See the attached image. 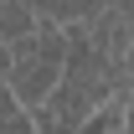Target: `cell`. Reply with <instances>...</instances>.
I'll return each instance as SVG.
<instances>
[{
    "mask_svg": "<svg viewBox=\"0 0 134 134\" xmlns=\"http://www.w3.org/2000/svg\"><path fill=\"white\" fill-rule=\"evenodd\" d=\"M67 57H72V36L57 21H41L36 36L10 47V98L26 108H47L67 77Z\"/></svg>",
    "mask_w": 134,
    "mask_h": 134,
    "instance_id": "6da1fadb",
    "label": "cell"
}]
</instances>
